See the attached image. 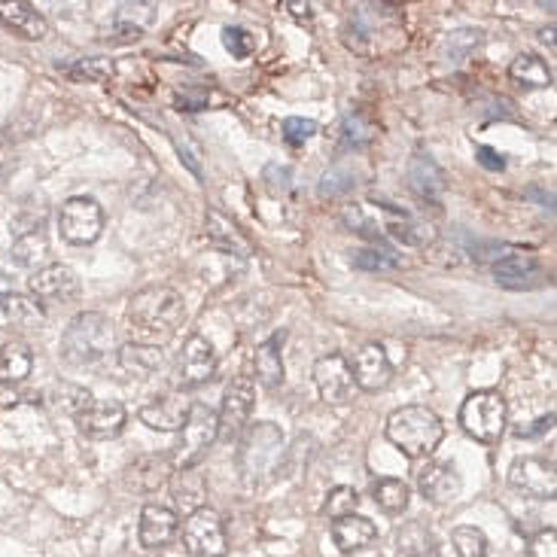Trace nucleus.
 <instances>
[{"mask_svg":"<svg viewBox=\"0 0 557 557\" xmlns=\"http://www.w3.org/2000/svg\"><path fill=\"white\" fill-rule=\"evenodd\" d=\"M314 384L323 402L341 405L354 393V372L341 354H326L314 363Z\"/></svg>","mask_w":557,"mask_h":557,"instance_id":"obj_13","label":"nucleus"},{"mask_svg":"<svg viewBox=\"0 0 557 557\" xmlns=\"http://www.w3.org/2000/svg\"><path fill=\"white\" fill-rule=\"evenodd\" d=\"M0 311L7 314L10 323L22 326V329H37L43 323V308L40 302L22 296V293H0Z\"/></svg>","mask_w":557,"mask_h":557,"instance_id":"obj_31","label":"nucleus"},{"mask_svg":"<svg viewBox=\"0 0 557 557\" xmlns=\"http://www.w3.org/2000/svg\"><path fill=\"white\" fill-rule=\"evenodd\" d=\"M171 478V460L165 454H144L125 469V484L131 491L153 494Z\"/></svg>","mask_w":557,"mask_h":557,"instance_id":"obj_21","label":"nucleus"},{"mask_svg":"<svg viewBox=\"0 0 557 557\" xmlns=\"http://www.w3.org/2000/svg\"><path fill=\"white\" fill-rule=\"evenodd\" d=\"M64 74L77 83H104L113 77V64L104 58H77L74 64L64 67Z\"/></svg>","mask_w":557,"mask_h":557,"instance_id":"obj_34","label":"nucleus"},{"mask_svg":"<svg viewBox=\"0 0 557 557\" xmlns=\"http://www.w3.org/2000/svg\"><path fill=\"white\" fill-rule=\"evenodd\" d=\"M10 256L22 268H40L49 259V238L43 235V229H25L16 235Z\"/></svg>","mask_w":557,"mask_h":557,"instance_id":"obj_30","label":"nucleus"},{"mask_svg":"<svg viewBox=\"0 0 557 557\" xmlns=\"http://www.w3.org/2000/svg\"><path fill=\"white\" fill-rule=\"evenodd\" d=\"M256 405V387L250 378H235L226 393H223V408L217 411V436L232 442L244 433L247 421H250V411Z\"/></svg>","mask_w":557,"mask_h":557,"instance_id":"obj_10","label":"nucleus"},{"mask_svg":"<svg viewBox=\"0 0 557 557\" xmlns=\"http://www.w3.org/2000/svg\"><path fill=\"white\" fill-rule=\"evenodd\" d=\"M478 46H481V31L463 28V31H454V34L445 40V55H448V61H463V58H469Z\"/></svg>","mask_w":557,"mask_h":557,"instance_id":"obj_39","label":"nucleus"},{"mask_svg":"<svg viewBox=\"0 0 557 557\" xmlns=\"http://www.w3.org/2000/svg\"><path fill=\"white\" fill-rule=\"evenodd\" d=\"M31 293L37 302L43 305H67V302H74L80 296V277L74 268H67L61 262L55 265H43L34 271V277L28 281Z\"/></svg>","mask_w":557,"mask_h":557,"instance_id":"obj_11","label":"nucleus"},{"mask_svg":"<svg viewBox=\"0 0 557 557\" xmlns=\"http://www.w3.org/2000/svg\"><path fill=\"white\" fill-rule=\"evenodd\" d=\"M357 186V180H354V174L347 171V168H341V165H335V168H329L323 177H320V195L323 198H341V195H347Z\"/></svg>","mask_w":557,"mask_h":557,"instance_id":"obj_38","label":"nucleus"},{"mask_svg":"<svg viewBox=\"0 0 557 557\" xmlns=\"http://www.w3.org/2000/svg\"><path fill=\"white\" fill-rule=\"evenodd\" d=\"M417 487L430 503H451L460 497L463 491V478L451 463H427L421 472H417Z\"/></svg>","mask_w":557,"mask_h":557,"instance_id":"obj_18","label":"nucleus"},{"mask_svg":"<svg viewBox=\"0 0 557 557\" xmlns=\"http://www.w3.org/2000/svg\"><path fill=\"white\" fill-rule=\"evenodd\" d=\"M357 506H360V494L354 491V487L338 484V487H332V491H329L323 512L332 521H338V518H347V515H357Z\"/></svg>","mask_w":557,"mask_h":557,"instance_id":"obj_35","label":"nucleus"},{"mask_svg":"<svg viewBox=\"0 0 557 557\" xmlns=\"http://www.w3.org/2000/svg\"><path fill=\"white\" fill-rule=\"evenodd\" d=\"M284 338H287V332H274L271 338H265V341L256 347V354H253L256 381H259L262 387H268V390H274V387L284 384V354H281Z\"/></svg>","mask_w":557,"mask_h":557,"instance_id":"obj_22","label":"nucleus"},{"mask_svg":"<svg viewBox=\"0 0 557 557\" xmlns=\"http://www.w3.org/2000/svg\"><path fill=\"white\" fill-rule=\"evenodd\" d=\"M475 159H478V165H481V168L494 171V174L506 168V159H503V156H500L494 147H478V150H475Z\"/></svg>","mask_w":557,"mask_h":557,"instance_id":"obj_46","label":"nucleus"},{"mask_svg":"<svg viewBox=\"0 0 557 557\" xmlns=\"http://www.w3.org/2000/svg\"><path fill=\"white\" fill-rule=\"evenodd\" d=\"M58 229L61 238L74 247H86L95 244L104 232V211L101 204L89 195H74L61 204L58 211Z\"/></svg>","mask_w":557,"mask_h":557,"instance_id":"obj_6","label":"nucleus"},{"mask_svg":"<svg viewBox=\"0 0 557 557\" xmlns=\"http://www.w3.org/2000/svg\"><path fill=\"white\" fill-rule=\"evenodd\" d=\"M125 320L137 344L165 347L180 332L186 308L180 293H174L171 287H147L131 296Z\"/></svg>","mask_w":557,"mask_h":557,"instance_id":"obj_1","label":"nucleus"},{"mask_svg":"<svg viewBox=\"0 0 557 557\" xmlns=\"http://www.w3.org/2000/svg\"><path fill=\"white\" fill-rule=\"evenodd\" d=\"M387 439L411 460L430 457L442 439H445V424L442 417L427 408V405H402L387 417Z\"/></svg>","mask_w":557,"mask_h":557,"instance_id":"obj_2","label":"nucleus"},{"mask_svg":"<svg viewBox=\"0 0 557 557\" xmlns=\"http://www.w3.org/2000/svg\"><path fill=\"white\" fill-rule=\"evenodd\" d=\"M281 134L290 147H302L305 141L317 134V122L314 119H305V116H287L284 125H281Z\"/></svg>","mask_w":557,"mask_h":557,"instance_id":"obj_40","label":"nucleus"},{"mask_svg":"<svg viewBox=\"0 0 557 557\" xmlns=\"http://www.w3.org/2000/svg\"><path fill=\"white\" fill-rule=\"evenodd\" d=\"M341 137H344V147L363 150V147L372 141V128L363 122V116H344V122H341Z\"/></svg>","mask_w":557,"mask_h":557,"instance_id":"obj_41","label":"nucleus"},{"mask_svg":"<svg viewBox=\"0 0 557 557\" xmlns=\"http://www.w3.org/2000/svg\"><path fill=\"white\" fill-rule=\"evenodd\" d=\"M287 10L296 19H311V4H296V0H287Z\"/></svg>","mask_w":557,"mask_h":557,"instance_id":"obj_48","label":"nucleus"},{"mask_svg":"<svg viewBox=\"0 0 557 557\" xmlns=\"http://www.w3.org/2000/svg\"><path fill=\"white\" fill-rule=\"evenodd\" d=\"M217 375V351L204 335H189L183 341V351L177 354V384L183 390H195Z\"/></svg>","mask_w":557,"mask_h":557,"instance_id":"obj_9","label":"nucleus"},{"mask_svg":"<svg viewBox=\"0 0 557 557\" xmlns=\"http://www.w3.org/2000/svg\"><path fill=\"white\" fill-rule=\"evenodd\" d=\"M509 77L524 86V89H548L554 83V74H551V67L533 55V52H521L512 64H509Z\"/></svg>","mask_w":557,"mask_h":557,"instance_id":"obj_29","label":"nucleus"},{"mask_svg":"<svg viewBox=\"0 0 557 557\" xmlns=\"http://www.w3.org/2000/svg\"><path fill=\"white\" fill-rule=\"evenodd\" d=\"M408 186L417 198L424 201H439L442 192H445V174L442 168L436 165V159L417 153L411 162H408Z\"/></svg>","mask_w":557,"mask_h":557,"instance_id":"obj_25","label":"nucleus"},{"mask_svg":"<svg viewBox=\"0 0 557 557\" xmlns=\"http://www.w3.org/2000/svg\"><path fill=\"white\" fill-rule=\"evenodd\" d=\"M408 484L402 478H375L372 481V500L387 515H402L408 509Z\"/></svg>","mask_w":557,"mask_h":557,"instance_id":"obj_32","label":"nucleus"},{"mask_svg":"<svg viewBox=\"0 0 557 557\" xmlns=\"http://www.w3.org/2000/svg\"><path fill=\"white\" fill-rule=\"evenodd\" d=\"M89 402H92V393H89V390L74 387V384H64V387H61V399H58V405H61L67 414H74V417H77Z\"/></svg>","mask_w":557,"mask_h":557,"instance_id":"obj_42","label":"nucleus"},{"mask_svg":"<svg viewBox=\"0 0 557 557\" xmlns=\"http://www.w3.org/2000/svg\"><path fill=\"white\" fill-rule=\"evenodd\" d=\"M542 277L545 271L533 253H506L494 262V281L503 290H536Z\"/></svg>","mask_w":557,"mask_h":557,"instance_id":"obj_16","label":"nucleus"},{"mask_svg":"<svg viewBox=\"0 0 557 557\" xmlns=\"http://www.w3.org/2000/svg\"><path fill=\"white\" fill-rule=\"evenodd\" d=\"M217 442V411L204 402H192L189 405V414L180 427V442H177V451H174V463L177 469H195L211 445Z\"/></svg>","mask_w":557,"mask_h":557,"instance_id":"obj_5","label":"nucleus"},{"mask_svg":"<svg viewBox=\"0 0 557 557\" xmlns=\"http://www.w3.org/2000/svg\"><path fill=\"white\" fill-rule=\"evenodd\" d=\"M399 265H402L399 253H393L390 247L360 250V253L354 256V268H360V271H393V268H399Z\"/></svg>","mask_w":557,"mask_h":557,"instance_id":"obj_37","label":"nucleus"},{"mask_svg":"<svg viewBox=\"0 0 557 557\" xmlns=\"http://www.w3.org/2000/svg\"><path fill=\"white\" fill-rule=\"evenodd\" d=\"M116 344L113 323L101 311H83L67 323L61 335V357L74 366H98Z\"/></svg>","mask_w":557,"mask_h":557,"instance_id":"obj_3","label":"nucleus"},{"mask_svg":"<svg viewBox=\"0 0 557 557\" xmlns=\"http://www.w3.org/2000/svg\"><path fill=\"white\" fill-rule=\"evenodd\" d=\"M284 448V433L277 430L274 424L262 421V424H253L247 430V436L241 439V451H238V466H241V475L247 484L259 481L262 472H268V466L274 463V457L281 454Z\"/></svg>","mask_w":557,"mask_h":557,"instance_id":"obj_7","label":"nucleus"},{"mask_svg":"<svg viewBox=\"0 0 557 557\" xmlns=\"http://www.w3.org/2000/svg\"><path fill=\"white\" fill-rule=\"evenodd\" d=\"M551 427H554V411H548L545 417H539V421H536L533 427H521L518 436H521V439H530V436H539V433H545V430H551Z\"/></svg>","mask_w":557,"mask_h":557,"instance_id":"obj_47","label":"nucleus"},{"mask_svg":"<svg viewBox=\"0 0 557 557\" xmlns=\"http://www.w3.org/2000/svg\"><path fill=\"white\" fill-rule=\"evenodd\" d=\"M290 177H293L290 168H281V165H268V168H265V183H268V189H271L274 195L290 192Z\"/></svg>","mask_w":557,"mask_h":557,"instance_id":"obj_45","label":"nucleus"},{"mask_svg":"<svg viewBox=\"0 0 557 557\" xmlns=\"http://www.w3.org/2000/svg\"><path fill=\"white\" fill-rule=\"evenodd\" d=\"M527 195L539 198V201H542V207H548V211H554V192H539V189H530Z\"/></svg>","mask_w":557,"mask_h":557,"instance_id":"obj_49","label":"nucleus"},{"mask_svg":"<svg viewBox=\"0 0 557 557\" xmlns=\"http://www.w3.org/2000/svg\"><path fill=\"white\" fill-rule=\"evenodd\" d=\"M542 43H548V46H554V25H548V28L542 31Z\"/></svg>","mask_w":557,"mask_h":557,"instance_id":"obj_51","label":"nucleus"},{"mask_svg":"<svg viewBox=\"0 0 557 557\" xmlns=\"http://www.w3.org/2000/svg\"><path fill=\"white\" fill-rule=\"evenodd\" d=\"M141 421L150 427V430H162V433H174L183 427L186 414H189V405L180 393H162V396H153L141 411Z\"/></svg>","mask_w":557,"mask_h":557,"instance_id":"obj_19","label":"nucleus"},{"mask_svg":"<svg viewBox=\"0 0 557 557\" xmlns=\"http://www.w3.org/2000/svg\"><path fill=\"white\" fill-rule=\"evenodd\" d=\"M180 484L174 487V503L186 512L201 509V497H204V478L195 469H180Z\"/></svg>","mask_w":557,"mask_h":557,"instance_id":"obj_33","label":"nucleus"},{"mask_svg":"<svg viewBox=\"0 0 557 557\" xmlns=\"http://www.w3.org/2000/svg\"><path fill=\"white\" fill-rule=\"evenodd\" d=\"M180 536H183V548L192 557H223L226 548H229L223 518L207 506L189 512V518L183 521Z\"/></svg>","mask_w":557,"mask_h":557,"instance_id":"obj_8","label":"nucleus"},{"mask_svg":"<svg viewBox=\"0 0 557 557\" xmlns=\"http://www.w3.org/2000/svg\"><path fill=\"white\" fill-rule=\"evenodd\" d=\"M527 557H557V530L554 527L539 530L527 545Z\"/></svg>","mask_w":557,"mask_h":557,"instance_id":"obj_43","label":"nucleus"},{"mask_svg":"<svg viewBox=\"0 0 557 557\" xmlns=\"http://www.w3.org/2000/svg\"><path fill=\"white\" fill-rule=\"evenodd\" d=\"M378 536V527L366 518V515H347L332 521V539L338 545V551L344 554H354L363 551L366 545H372Z\"/></svg>","mask_w":557,"mask_h":557,"instance_id":"obj_26","label":"nucleus"},{"mask_svg":"<svg viewBox=\"0 0 557 557\" xmlns=\"http://www.w3.org/2000/svg\"><path fill=\"white\" fill-rule=\"evenodd\" d=\"M204 232H207V241H211L220 253L241 256V259H247V256L253 253V247H250V241L241 235V229H238L229 217H223L220 211H207V217H204Z\"/></svg>","mask_w":557,"mask_h":557,"instance_id":"obj_24","label":"nucleus"},{"mask_svg":"<svg viewBox=\"0 0 557 557\" xmlns=\"http://www.w3.org/2000/svg\"><path fill=\"white\" fill-rule=\"evenodd\" d=\"M119 366L128 372V375H137V378H150L162 369L165 363V354L162 347H150V344H137V341H128L119 347Z\"/></svg>","mask_w":557,"mask_h":557,"instance_id":"obj_27","label":"nucleus"},{"mask_svg":"<svg viewBox=\"0 0 557 557\" xmlns=\"http://www.w3.org/2000/svg\"><path fill=\"white\" fill-rule=\"evenodd\" d=\"M509 484L524 497L533 500H554L557 494V472L551 460L542 457H518L509 469Z\"/></svg>","mask_w":557,"mask_h":557,"instance_id":"obj_12","label":"nucleus"},{"mask_svg":"<svg viewBox=\"0 0 557 557\" xmlns=\"http://www.w3.org/2000/svg\"><path fill=\"white\" fill-rule=\"evenodd\" d=\"M451 542L457 557H487V536L478 527H454Z\"/></svg>","mask_w":557,"mask_h":557,"instance_id":"obj_36","label":"nucleus"},{"mask_svg":"<svg viewBox=\"0 0 557 557\" xmlns=\"http://www.w3.org/2000/svg\"><path fill=\"white\" fill-rule=\"evenodd\" d=\"M0 22L22 40H43L49 34L46 16H40L31 4H25V0H7V4H0Z\"/></svg>","mask_w":557,"mask_h":557,"instance_id":"obj_23","label":"nucleus"},{"mask_svg":"<svg viewBox=\"0 0 557 557\" xmlns=\"http://www.w3.org/2000/svg\"><path fill=\"white\" fill-rule=\"evenodd\" d=\"M125 417H128V411H125L122 402H116V399L95 402V399H92V402L77 414V427H80V433L89 436V439H113V436L122 433Z\"/></svg>","mask_w":557,"mask_h":557,"instance_id":"obj_14","label":"nucleus"},{"mask_svg":"<svg viewBox=\"0 0 557 557\" xmlns=\"http://www.w3.org/2000/svg\"><path fill=\"white\" fill-rule=\"evenodd\" d=\"M381 207V223H384V238H396L408 247H427L436 241V229L414 217L408 211H399L393 204H378Z\"/></svg>","mask_w":557,"mask_h":557,"instance_id":"obj_17","label":"nucleus"},{"mask_svg":"<svg viewBox=\"0 0 557 557\" xmlns=\"http://www.w3.org/2000/svg\"><path fill=\"white\" fill-rule=\"evenodd\" d=\"M177 512L168 506H144L141 521H137V539H141L144 548L156 551L165 548L174 536H177Z\"/></svg>","mask_w":557,"mask_h":557,"instance_id":"obj_20","label":"nucleus"},{"mask_svg":"<svg viewBox=\"0 0 557 557\" xmlns=\"http://www.w3.org/2000/svg\"><path fill=\"white\" fill-rule=\"evenodd\" d=\"M351 372H354V384L360 390H366V393L384 390L393 381V363L384 351V344H363L351 363Z\"/></svg>","mask_w":557,"mask_h":557,"instance_id":"obj_15","label":"nucleus"},{"mask_svg":"<svg viewBox=\"0 0 557 557\" xmlns=\"http://www.w3.org/2000/svg\"><path fill=\"white\" fill-rule=\"evenodd\" d=\"M509 424V405L497 390H475L460 405V427L481 445H497Z\"/></svg>","mask_w":557,"mask_h":557,"instance_id":"obj_4","label":"nucleus"},{"mask_svg":"<svg viewBox=\"0 0 557 557\" xmlns=\"http://www.w3.org/2000/svg\"><path fill=\"white\" fill-rule=\"evenodd\" d=\"M414 557H442V554H439V551H436L433 545H427V548H421V551H417Z\"/></svg>","mask_w":557,"mask_h":557,"instance_id":"obj_50","label":"nucleus"},{"mask_svg":"<svg viewBox=\"0 0 557 557\" xmlns=\"http://www.w3.org/2000/svg\"><path fill=\"white\" fill-rule=\"evenodd\" d=\"M34 369L31 347L22 341H10L0 347V387H13L22 384Z\"/></svg>","mask_w":557,"mask_h":557,"instance_id":"obj_28","label":"nucleus"},{"mask_svg":"<svg viewBox=\"0 0 557 557\" xmlns=\"http://www.w3.org/2000/svg\"><path fill=\"white\" fill-rule=\"evenodd\" d=\"M223 43L235 58H247L253 52V37L244 28H226L223 31Z\"/></svg>","mask_w":557,"mask_h":557,"instance_id":"obj_44","label":"nucleus"}]
</instances>
